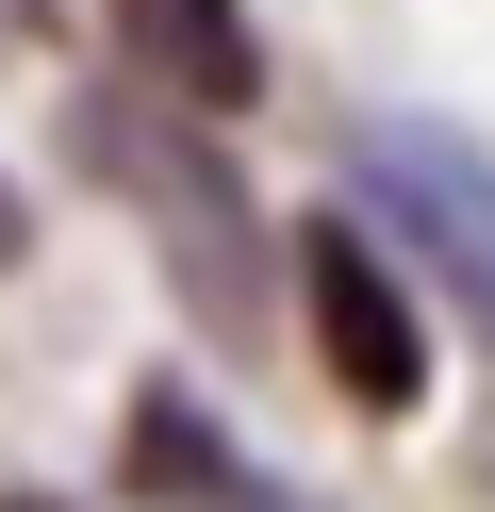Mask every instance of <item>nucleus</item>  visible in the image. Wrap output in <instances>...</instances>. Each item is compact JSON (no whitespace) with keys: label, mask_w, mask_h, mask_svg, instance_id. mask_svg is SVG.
I'll use <instances>...</instances> for the list:
<instances>
[{"label":"nucleus","mask_w":495,"mask_h":512,"mask_svg":"<svg viewBox=\"0 0 495 512\" xmlns=\"http://www.w3.org/2000/svg\"><path fill=\"white\" fill-rule=\"evenodd\" d=\"M66 149H83V182L165 248V298H182L215 347H248V331H264V215H248V182L182 133V100L83 83V100H66Z\"/></svg>","instance_id":"f257e3e1"},{"label":"nucleus","mask_w":495,"mask_h":512,"mask_svg":"<svg viewBox=\"0 0 495 512\" xmlns=\"http://www.w3.org/2000/svg\"><path fill=\"white\" fill-rule=\"evenodd\" d=\"M363 182H380V215L462 281V314L495 331V166H479V133H446V116H363Z\"/></svg>","instance_id":"f03ea898"},{"label":"nucleus","mask_w":495,"mask_h":512,"mask_svg":"<svg viewBox=\"0 0 495 512\" xmlns=\"http://www.w3.org/2000/svg\"><path fill=\"white\" fill-rule=\"evenodd\" d=\"M297 298H314V364L347 380V413H413L429 397V314H413V281H396L363 232L297 248Z\"/></svg>","instance_id":"7ed1b4c3"},{"label":"nucleus","mask_w":495,"mask_h":512,"mask_svg":"<svg viewBox=\"0 0 495 512\" xmlns=\"http://www.w3.org/2000/svg\"><path fill=\"white\" fill-rule=\"evenodd\" d=\"M116 50H132V83H149V100H182V116L264 100V34H248V0H116Z\"/></svg>","instance_id":"20e7f679"},{"label":"nucleus","mask_w":495,"mask_h":512,"mask_svg":"<svg viewBox=\"0 0 495 512\" xmlns=\"http://www.w3.org/2000/svg\"><path fill=\"white\" fill-rule=\"evenodd\" d=\"M132 496H149V512H314V496H281V479H264L248 446L182 397V380L132 397Z\"/></svg>","instance_id":"39448f33"},{"label":"nucleus","mask_w":495,"mask_h":512,"mask_svg":"<svg viewBox=\"0 0 495 512\" xmlns=\"http://www.w3.org/2000/svg\"><path fill=\"white\" fill-rule=\"evenodd\" d=\"M33 34H50V0H0V50H33Z\"/></svg>","instance_id":"423d86ee"},{"label":"nucleus","mask_w":495,"mask_h":512,"mask_svg":"<svg viewBox=\"0 0 495 512\" xmlns=\"http://www.w3.org/2000/svg\"><path fill=\"white\" fill-rule=\"evenodd\" d=\"M17 248H33V199H17V182H0V265H17Z\"/></svg>","instance_id":"0eeeda50"},{"label":"nucleus","mask_w":495,"mask_h":512,"mask_svg":"<svg viewBox=\"0 0 495 512\" xmlns=\"http://www.w3.org/2000/svg\"><path fill=\"white\" fill-rule=\"evenodd\" d=\"M0 512H66V496H0Z\"/></svg>","instance_id":"6e6552de"}]
</instances>
